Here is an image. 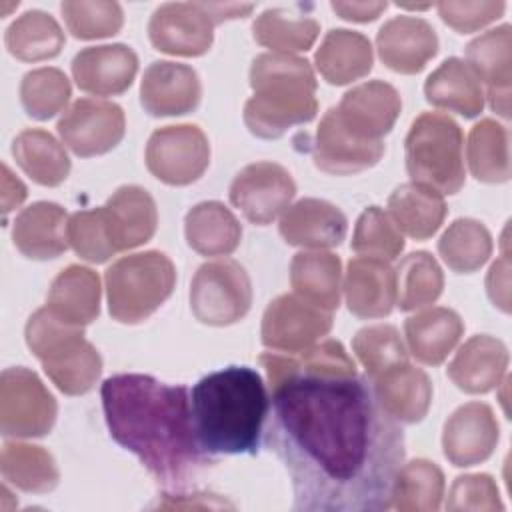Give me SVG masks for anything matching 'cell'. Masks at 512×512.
Segmentation results:
<instances>
[{
  "instance_id": "d590c367",
  "label": "cell",
  "mask_w": 512,
  "mask_h": 512,
  "mask_svg": "<svg viewBox=\"0 0 512 512\" xmlns=\"http://www.w3.org/2000/svg\"><path fill=\"white\" fill-rule=\"evenodd\" d=\"M320 34V24L302 6L268 8L252 24V36L260 46L276 54L306 52L314 46Z\"/></svg>"
},
{
  "instance_id": "f546056e",
  "label": "cell",
  "mask_w": 512,
  "mask_h": 512,
  "mask_svg": "<svg viewBox=\"0 0 512 512\" xmlns=\"http://www.w3.org/2000/svg\"><path fill=\"white\" fill-rule=\"evenodd\" d=\"M100 278L92 268L70 264L50 284L46 308L70 326H86L100 314Z\"/></svg>"
},
{
  "instance_id": "4dcf8cb0",
  "label": "cell",
  "mask_w": 512,
  "mask_h": 512,
  "mask_svg": "<svg viewBox=\"0 0 512 512\" xmlns=\"http://www.w3.org/2000/svg\"><path fill=\"white\" fill-rule=\"evenodd\" d=\"M314 64L320 76L332 86L356 82L372 70L374 52L370 40L354 30L334 28L326 32L320 48L314 54Z\"/></svg>"
},
{
  "instance_id": "4316f807",
  "label": "cell",
  "mask_w": 512,
  "mask_h": 512,
  "mask_svg": "<svg viewBox=\"0 0 512 512\" xmlns=\"http://www.w3.org/2000/svg\"><path fill=\"white\" fill-rule=\"evenodd\" d=\"M12 242L30 260H52L66 252L68 214L56 202H34L12 224Z\"/></svg>"
},
{
  "instance_id": "816d5d0a",
  "label": "cell",
  "mask_w": 512,
  "mask_h": 512,
  "mask_svg": "<svg viewBox=\"0 0 512 512\" xmlns=\"http://www.w3.org/2000/svg\"><path fill=\"white\" fill-rule=\"evenodd\" d=\"M486 290L494 306H498L502 312H510V258L504 252L502 258H498L486 276Z\"/></svg>"
},
{
  "instance_id": "e0dca14e",
  "label": "cell",
  "mask_w": 512,
  "mask_h": 512,
  "mask_svg": "<svg viewBox=\"0 0 512 512\" xmlns=\"http://www.w3.org/2000/svg\"><path fill=\"white\" fill-rule=\"evenodd\" d=\"M202 84L198 72L180 62L148 64L140 82V104L150 116H184L198 108Z\"/></svg>"
},
{
  "instance_id": "8fae6325",
  "label": "cell",
  "mask_w": 512,
  "mask_h": 512,
  "mask_svg": "<svg viewBox=\"0 0 512 512\" xmlns=\"http://www.w3.org/2000/svg\"><path fill=\"white\" fill-rule=\"evenodd\" d=\"M60 140L80 158L102 156L114 150L126 132L124 110L98 98H78L56 124Z\"/></svg>"
},
{
  "instance_id": "7bdbcfd3",
  "label": "cell",
  "mask_w": 512,
  "mask_h": 512,
  "mask_svg": "<svg viewBox=\"0 0 512 512\" xmlns=\"http://www.w3.org/2000/svg\"><path fill=\"white\" fill-rule=\"evenodd\" d=\"M438 254L452 272L472 274L488 262L492 254V236L482 222L474 218H458L440 236Z\"/></svg>"
},
{
  "instance_id": "f35d334b",
  "label": "cell",
  "mask_w": 512,
  "mask_h": 512,
  "mask_svg": "<svg viewBox=\"0 0 512 512\" xmlns=\"http://www.w3.org/2000/svg\"><path fill=\"white\" fill-rule=\"evenodd\" d=\"M64 32L54 16L42 10H28L18 16L4 34L8 52L22 62L56 58L64 48Z\"/></svg>"
},
{
  "instance_id": "7dc6e473",
  "label": "cell",
  "mask_w": 512,
  "mask_h": 512,
  "mask_svg": "<svg viewBox=\"0 0 512 512\" xmlns=\"http://www.w3.org/2000/svg\"><path fill=\"white\" fill-rule=\"evenodd\" d=\"M356 254L380 260H396L404 250V236L380 206H368L356 220L352 234Z\"/></svg>"
},
{
  "instance_id": "1f68e13d",
  "label": "cell",
  "mask_w": 512,
  "mask_h": 512,
  "mask_svg": "<svg viewBox=\"0 0 512 512\" xmlns=\"http://www.w3.org/2000/svg\"><path fill=\"white\" fill-rule=\"evenodd\" d=\"M446 212L444 196L418 182L396 186L388 198V216L402 234L414 240H428L434 236L440 230Z\"/></svg>"
},
{
  "instance_id": "5b68a950",
  "label": "cell",
  "mask_w": 512,
  "mask_h": 512,
  "mask_svg": "<svg viewBox=\"0 0 512 512\" xmlns=\"http://www.w3.org/2000/svg\"><path fill=\"white\" fill-rule=\"evenodd\" d=\"M24 336L30 352L60 392L80 396L94 388L102 374V358L84 338L82 326L58 320L44 306L28 318Z\"/></svg>"
},
{
  "instance_id": "bcb514c9",
  "label": "cell",
  "mask_w": 512,
  "mask_h": 512,
  "mask_svg": "<svg viewBox=\"0 0 512 512\" xmlns=\"http://www.w3.org/2000/svg\"><path fill=\"white\" fill-rule=\"evenodd\" d=\"M352 350L366 370V378H374L380 372L408 362V348L392 324H376L356 332L352 338Z\"/></svg>"
},
{
  "instance_id": "f6af8a7d",
  "label": "cell",
  "mask_w": 512,
  "mask_h": 512,
  "mask_svg": "<svg viewBox=\"0 0 512 512\" xmlns=\"http://www.w3.org/2000/svg\"><path fill=\"white\" fill-rule=\"evenodd\" d=\"M60 12L68 32L80 40L110 38L124 24L122 6L110 0H66L60 4Z\"/></svg>"
},
{
  "instance_id": "5bb4252c",
  "label": "cell",
  "mask_w": 512,
  "mask_h": 512,
  "mask_svg": "<svg viewBox=\"0 0 512 512\" xmlns=\"http://www.w3.org/2000/svg\"><path fill=\"white\" fill-rule=\"evenodd\" d=\"M214 18L206 2H166L148 22L152 46L172 56H202L214 42Z\"/></svg>"
},
{
  "instance_id": "c3c4849f",
  "label": "cell",
  "mask_w": 512,
  "mask_h": 512,
  "mask_svg": "<svg viewBox=\"0 0 512 512\" xmlns=\"http://www.w3.org/2000/svg\"><path fill=\"white\" fill-rule=\"evenodd\" d=\"M68 244L82 260L92 264H102L118 254L112 244L102 206L74 212L68 218Z\"/></svg>"
},
{
  "instance_id": "b9f144b4",
  "label": "cell",
  "mask_w": 512,
  "mask_h": 512,
  "mask_svg": "<svg viewBox=\"0 0 512 512\" xmlns=\"http://www.w3.org/2000/svg\"><path fill=\"white\" fill-rule=\"evenodd\" d=\"M396 304L402 312L434 304L444 290V272L436 258L426 250L404 256L394 270Z\"/></svg>"
},
{
  "instance_id": "ba28073f",
  "label": "cell",
  "mask_w": 512,
  "mask_h": 512,
  "mask_svg": "<svg viewBox=\"0 0 512 512\" xmlns=\"http://www.w3.org/2000/svg\"><path fill=\"white\" fill-rule=\"evenodd\" d=\"M252 306V282L242 264L230 258L204 262L190 282V310L206 326L240 322Z\"/></svg>"
},
{
  "instance_id": "60d3db41",
  "label": "cell",
  "mask_w": 512,
  "mask_h": 512,
  "mask_svg": "<svg viewBox=\"0 0 512 512\" xmlns=\"http://www.w3.org/2000/svg\"><path fill=\"white\" fill-rule=\"evenodd\" d=\"M444 498V472L438 464L416 458L402 464L392 486L390 508L400 512H436Z\"/></svg>"
},
{
  "instance_id": "f1b7e54d",
  "label": "cell",
  "mask_w": 512,
  "mask_h": 512,
  "mask_svg": "<svg viewBox=\"0 0 512 512\" xmlns=\"http://www.w3.org/2000/svg\"><path fill=\"white\" fill-rule=\"evenodd\" d=\"M464 334V322L458 312L434 306L404 320L408 352L420 364L438 366L456 348Z\"/></svg>"
},
{
  "instance_id": "7c38bea8",
  "label": "cell",
  "mask_w": 512,
  "mask_h": 512,
  "mask_svg": "<svg viewBox=\"0 0 512 512\" xmlns=\"http://www.w3.org/2000/svg\"><path fill=\"white\" fill-rule=\"evenodd\" d=\"M332 312L322 310L296 294L274 298L262 316V344L274 352L296 354L314 346L332 330Z\"/></svg>"
},
{
  "instance_id": "7a4b0ae2",
  "label": "cell",
  "mask_w": 512,
  "mask_h": 512,
  "mask_svg": "<svg viewBox=\"0 0 512 512\" xmlns=\"http://www.w3.org/2000/svg\"><path fill=\"white\" fill-rule=\"evenodd\" d=\"M110 436L168 490H182L214 456L198 442L188 388L148 374H114L100 388Z\"/></svg>"
},
{
  "instance_id": "44dd1931",
  "label": "cell",
  "mask_w": 512,
  "mask_h": 512,
  "mask_svg": "<svg viewBox=\"0 0 512 512\" xmlns=\"http://www.w3.org/2000/svg\"><path fill=\"white\" fill-rule=\"evenodd\" d=\"M278 232L290 246L324 250L342 244L348 232V220L328 200L302 198L282 212Z\"/></svg>"
},
{
  "instance_id": "9c48e42d",
  "label": "cell",
  "mask_w": 512,
  "mask_h": 512,
  "mask_svg": "<svg viewBox=\"0 0 512 512\" xmlns=\"http://www.w3.org/2000/svg\"><path fill=\"white\" fill-rule=\"evenodd\" d=\"M58 414L56 398L36 372L6 368L0 376V432L6 438H40L50 434Z\"/></svg>"
},
{
  "instance_id": "9a60e30c",
  "label": "cell",
  "mask_w": 512,
  "mask_h": 512,
  "mask_svg": "<svg viewBox=\"0 0 512 512\" xmlns=\"http://www.w3.org/2000/svg\"><path fill=\"white\" fill-rule=\"evenodd\" d=\"M338 124L356 140L376 144L394 128L402 98L384 80H370L348 90L338 106H332Z\"/></svg>"
},
{
  "instance_id": "681fc988",
  "label": "cell",
  "mask_w": 512,
  "mask_h": 512,
  "mask_svg": "<svg viewBox=\"0 0 512 512\" xmlns=\"http://www.w3.org/2000/svg\"><path fill=\"white\" fill-rule=\"evenodd\" d=\"M448 510H504L498 486L490 474H464L454 478L448 500Z\"/></svg>"
},
{
  "instance_id": "7402d4cb",
  "label": "cell",
  "mask_w": 512,
  "mask_h": 512,
  "mask_svg": "<svg viewBox=\"0 0 512 512\" xmlns=\"http://www.w3.org/2000/svg\"><path fill=\"white\" fill-rule=\"evenodd\" d=\"M384 150V142L368 144L352 138L338 124L334 110L328 108L312 142V160L316 168L326 174L350 176L376 166L384 156Z\"/></svg>"
},
{
  "instance_id": "2e32d148",
  "label": "cell",
  "mask_w": 512,
  "mask_h": 512,
  "mask_svg": "<svg viewBox=\"0 0 512 512\" xmlns=\"http://www.w3.org/2000/svg\"><path fill=\"white\" fill-rule=\"evenodd\" d=\"M500 440V426L486 402H468L456 408L442 430V450L456 468L486 462Z\"/></svg>"
},
{
  "instance_id": "4fadbf2b",
  "label": "cell",
  "mask_w": 512,
  "mask_h": 512,
  "mask_svg": "<svg viewBox=\"0 0 512 512\" xmlns=\"http://www.w3.org/2000/svg\"><path fill=\"white\" fill-rule=\"evenodd\" d=\"M228 196L248 222L266 226L290 206L296 196V182L276 162H254L234 176Z\"/></svg>"
},
{
  "instance_id": "74e56055",
  "label": "cell",
  "mask_w": 512,
  "mask_h": 512,
  "mask_svg": "<svg viewBox=\"0 0 512 512\" xmlns=\"http://www.w3.org/2000/svg\"><path fill=\"white\" fill-rule=\"evenodd\" d=\"M470 174L478 182L502 184L510 180V134L508 128L492 118L472 126L466 144Z\"/></svg>"
},
{
  "instance_id": "484cf974",
  "label": "cell",
  "mask_w": 512,
  "mask_h": 512,
  "mask_svg": "<svg viewBox=\"0 0 512 512\" xmlns=\"http://www.w3.org/2000/svg\"><path fill=\"white\" fill-rule=\"evenodd\" d=\"M380 406L402 424L424 420L432 404V382L422 368L400 362L368 378Z\"/></svg>"
},
{
  "instance_id": "d6986e66",
  "label": "cell",
  "mask_w": 512,
  "mask_h": 512,
  "mask_svg": "<svg viewBox=\"0 0 512 512\" xmlns=\"http://www.w3.org/2000/svg\"><path fill=\"white\" fill-rule=\"evenodd\" d=\"M138 72V56L126 44H102L80 50L72 60L76 86L94 96L126 92Z\"/></svg>"
},
{
  "instance_id": "836d02e7",
  "label": "cell",
  "mask_w": 512,
  "mask_h": 512,
  "mask_svg": "<svg viewBox=\"0 0 512 512\" xmlns=\"http://www.w3.org/2000/svg\"><path fill=\"white\" fill-rule=\"evenodd\" d=\"M260 364L266 370L268 386H274L286 376L306 374V376H354L356 364L338 340H324L302 352H264L260 354Z\"/></svg>"
},
{
  "instance_id": "ee69618b",
  "label": "cell",
  "mask_w": 512,
  "mask_h": 512,
  "mask_svg": "<svg viewBox=\"0 0 512 512\" xmlns=\"http://www.w3.org/2000/svg\"><path fill=\"white\" fill-rule=\"evenodd\" d=\"M70 96V80L62 70L52 66L26 72L20 82L22 108L34 120H50L66 108Z\"/></svg>"
},
{
  "instance_id": "d6a6232c",
  "label": "cell",
  "mask_w": 512,
  "mask_h": 512,
  "mask_svg": "<svg viewBox=\"0 0 512 512\" xmlns=\"http://www.w3.org/2000/svg\"><path fill=\"white\" fill-rule=\"evenodd\" d=\"M290 286L302 300L334 312L342 294V262L324 250H304L290 262Z\"/></svg>"
},
{
  "instance_id": "ab89813d",
  "label": "cell",
  "mask_w": 512,
  "mask_h": 512,
  "mask_svg": "<svg viewBox=\"0 0 512 512\" xmlns=\"http://www.w3.org/2000/svg\"><path fill=\"white\" fill-rule=\"evenodd\" d=\"M0 472L8 484L32 494L52 492L60 480L52 454L42 446L24 442H4Z\"/></svg>"
},
{
  "instance_id": "8d00e7d4",
  "label": "cell",
  "mask_w": 512,
  "mask_h": 512,
  "mask_svg": "<svg viewBox=\"0 0 512 512\" xmlns=\"http://www.w3.org/2000/svg\"><path fill=\"white\" fill-rule=\"evenodd\" d=\"M12 156L26 176L40 186H60L70 174L66 148L42 128H26L12 142Z\"/></svg>"
},
{
  "instance_id": "e575fe53",
  "label": "cell",
  "mask_w": 512,
  "mask_h": 512,
  "mask_svg": "<svg viewBox=\"0 0 512 512\" xmlns=\"http://www.w3.org/2000/svg\"><path fill=\"white\" fill-rule=\"evenodd\" d=\"M188 246L202 256H228L242 240V224L218 200L192 206L184 218Z\"/></svg>"
},
{
  "instance_id": "3957f363",
  "label": "cell",
  "mask_w": 512,
  "mask_h": 512,
  "mask_svg": "<svg viewBox=\"0 0 512 512\" xmlns=\"http://www.w3.org/2000/svg\"><path fill=\"white\" fill-rule=\"evenodd\" d=\"M192 420L202 450L256 454L270 398L262 376L248 366H228L200 378L190 392Z\"/></svg>"
},
{
  "instance_id": "8992f818",
  "label": "cell",
  "mask_w": 512,
  "mask_h": 512,
  "mask_svg": "<svg viewBox=\"0 0 512 512\" xmlns=\"http://www.w3.org/2000/svg\"><path fill=\"white\" fill-rule=\"evenodd\" d=\"M406 170L412 182L444 194H456L466 182L464 134L458 122L442 112H422L404 140Z\"/></svg>"
},
{
  "instance_id": "cb8c5ba5",
  "label": "cell",
  "mask_w": 512,
  "mask_h": 512,
  "mask_svg": "<svg viewBox=\"0 0 512 512\" xmlns=\"http://www.w3.org/2000/svg\"><path fill=\"white\" fill-rule=\"evenodd\" d=\"M508 348L502 340L476 334L450 360L446 374L466 394H486L500 386L508 368Z\"/></svg>"
},
{
  "instance_id": "d4e9b609",
  "label": "cell",
  "mask_w": 512,
  "mask_h": 512,
  "mask_svg": "<svg viewBox=\"0 0 512 512\" xmlns=\"http://www.w3.org/2000/svg\"><path fill=\"white\" fill-rule=\"evenodd\" d=\"M106 226L116 252L146 244L158 224L156 202L150 192L136 184L120 186L102 206Z\"/></svg>"
},
{
  "instance_id": "83f0119b",
  "label": "cell",
  "mask_w": 512,
  "mask_h": 512,
  "mask_svg": "<svg viewBox=\"0 0 512 512\" xmlns=\"http://www.w3.org/2000/svg\"><path fill=\"white\" fill-rule=\"evenodd\" d=\"M426 102L434 108L476 118L484 110V88L476 72L462 58H446L424 82Z\"/></svg>"
},
{
  "instance_id": "f5cc1de1",
  "label": "cell",
  "mask_w": 512,
  "mask_h": 512,
  "mask_svg": "<svg viewBox=\"0 0 512 512\" xmlns=\"http://www.w3.org/2000/svg\"><path fill=\"white\" fill-rule=\"evenodd\" d=\"M330 8L344 20L372 22L388 8V2H332Z\"/></svg>"
},
{
  "instance_id": "277c9868",
  "label": "cell",
  "mask_w": 512,
  "mask_h": 512,
  "mask_svg": "<svg viewBox=\"0 0 512 512\" xmlns=\"http://www.w3.org/2000/svg\"><path fill=\"white\" fill-rule=\"evenodd\" d=\"M316 76L306 58L264 52L252 60V96L244 104L246 128L264 140H276L292 126L316 118Z\"/></svg>"
},
{
  "instance_id": "db71d44e",
  "label": "cell",
  "mask_w": 512,
  "mask_h": 512,
  "mask_svg": "<svg viewBox=\"0 0 512 512\" xmlns=\"http://www.w3.org/2000/svg\"><path fill=\"white\" fill-rule=\"evenodd\" d=\"M26 186L10 172L6 164H2V210L8 214L14 206H20L26 198Z\"/></svg>"
},
{
  "instance_id": "52a82bcc",
  "label": "cell",
  "mask_w": 512,
  "mask_h": 512,
  "mask_svg": "<svg viewBox=\"0 0 512 512\" xmlns=\"http://www.w3.org/2000/svg\"><path fill=\"white\" fill-rule=\"evenodd\" d=\"M110 316L120 324H140L172 294L176 268L160 250L122 256L104 272Z\"/></svg>"
},
{
  "instance_id": "603a6c76",
  "label": "cell",
  "mask_w": 512,
  "mask_h": 512,
  "mask_svg": "<svg viewBox=\"0 0 512 512\" xmlns=\"http://www.w3.org/2000/svg\"><path fill=\"white\" fill-rule=\"evenodd\" d=\"M342 290L356 318H384L396 304V274L386 260L356 256L346 266Z\"/></svg>"
},
{
  "instance_id": "f907efd6",
  "label": "cell",
  "mask_w": 512,
  "mask_h": 512,
  "mask_svg": "<svg viewBox=\"0 0 512 512\" xmlns=\"http://www.w3.org/2000/svg\"><path fill=\"white\" fill-rule=\"evenodd\" d=\"M436 8L444 24H448L458 34H470L498 20L506 10V2L504 0H496V2L494 0H486V2L444 0V2H438Z\"/></svg>"
},
{
  "instance_id": "30bf717a",
  "label": "cell",
  "mask_w": 512,
  "mask_h": 512,
  "mask_svg": "<svg viewBox=\"0 0 512 512\" xmlns=\"http://www.w3.org/2000/svg\"><path fill=\"white\" fill-rule=\"evenodd\" d=\"M148 172L168 186L196 182L210 164V144L196 124H170L156 128L146 144Z\"/></svg>"
},
{
  "instance_id": "ffe728a7",
  "label": "cell",
  "mask_w": 512,
  "mask_h": 512,
  "mask_svg": "<svg viewBox=\"0 0 512 512\" xmlns=\"http://www.w3.org/2000/svg\"><path fill=\"white\" fill-rule=\"evenodd\" d=\"M466 62L480 82L488 86V104L504 120L510 118V80H512V26L502 24L466 46Z\"/></svg>"
},
{
  "instance_id": "ac0fdd59",
  "label": "cell",
  "mask_w": 512,
  "mask_h": 512,
  "mask_svg": "<svg viewBox=\"0 0 512 512\" xmlns=\"http://www.w3.org/2000/svg\"><path fill=\"white\" fill-rule=\"evenodd\" d=\"M382 64L398 74H418L438 52V36L430 22L416 16H394L376 34Z\"/></svg>"
},
{
  "instance_id": "6da1fadb",
  "label": "cell",
  "mask_w": 512,
  "mask_h": 512,
  "mask_svg": "<svg viewBox=\"0 0 512 512\" xmlns=\"http://www.w3.org/2000/svg\"><path fill=\"white\" fill-rule=\"evenodd\" d=\"M266 446L292 480L296 512L390 508L404 432L366 376L292 374L270 386Z\"/></svg>"
}]
</instances>
